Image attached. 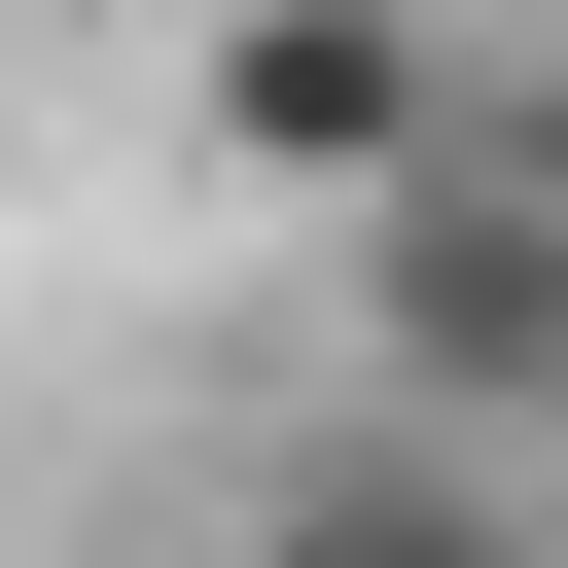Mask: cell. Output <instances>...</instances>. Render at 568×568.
I'll use <instances>...</instances> for the list:
<instances>
[{
	"mask_svg": "<svg viewBox=\"0 0 568 568\" xmlns=\"http://www.w3.org/2000/svg\"><path fill=\"white\" fill-rule=\"evenodd\" d=\"M355 355H390V426H462V462H568V213H532L497 142L355 178Z\"/></svg>",
	"mask_w": 568,
	"mask_h": 568,
	"instance_id": "6da1fadb",
	"label": "cell"
},
{
	"mask_svg": "<svg viewBox=\"0 0 568 568\" xmlns=\"http://www.w3.org/2000/svg\"><path fill=\"white\" fill-rule=\"evenodd\" d=\"M178 142H213L248 213H355V178L462 142V0H213V36H178Z\"/></svg>",
	"mask_w": 568,
	"mask_h": 568,
	"instance_id": "7a4b0ae2",
	"label": "cell"
},
{
	"mask_svg": "<svg viewBox=\"0 0 568 568\" xmlns=\"http://www.w3.org/2000/svg\"><path fill=\"white\" fill-rule=\"evenodd\" d=\"M248 568H568V532H532L462 426H355V462H284V497H248Z\"/></svg>",
	"mask_w": 568,
	"mask_h": 568,
	"instance_id": "3957f363",
	"label": "cell"
},
{
	"mask_svg": "<svg viewBox=\"0 0 568 568\" xmlns=\"http://www.w3.org/2000/svg\"><path fill=\"white\" fill-rule=\"evenodd\" d=\"M462 142H497V178L568 213V36H497V71H462Z\"/></svg>",
	"mask_w": 568,
	"mask_h": 568,
	"instance_id": "277c9868",
	"label": "cell"
}]
</instances>
